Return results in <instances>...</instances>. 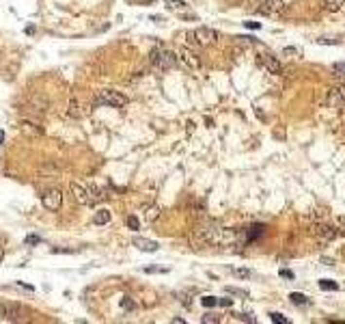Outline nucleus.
<instances>
[{"instance_id":"nucleus-1","label":"nucleus","mask_w":345,"mask_h":324,"mask_svg":"<svg viewBox=\"0 0 345 324\" xmlns=\"http://www.w3.org/2000/svg\"><path fill=\"white\" fill-rule=\"evenodd\" d=\"M149 61H151V65L156 69H160V72H166V69L177 67L179 57L166 48H153L151 54H149Z\"/></svg>"},{"instance_id":"nucleus-29","label":"nucleus","mask_w":345,"mask_h":324,"mask_svg":"<svg viewBox=\"0 0 345 324\" xmlns=\"http://www.w3.org/2000/svg\"><path fill=\"white\" fill-rule=\"evenodd\" d=\"M236 318H237V320H242V322H254V318L246 316V313H236Z\"/></svg>"},{"instance_id":"nucleus-23","label":"nucleus","mask_w":345,"mask_h":324,"mask_svg":"<svg viewBox=\"0 0 345 324\" xmlns=\"http://www.w3.org/2000/svg\"><path fill=\"white\" fill-rule=\"evenodd\" d=\"M201 303H203L205 307H216V305H218V298H216V296H203Z\"/></svg>"},{"instance_id":"nucleus-14","label":"nucleus","mask_w":345,"mask_h":324,"mask_svg":"<svg viewBox=\"0 0 345 324\" xmlns=\"http://www.w3.org/2000/svg\"><path fill=\"white\" fill-rule=\"evenodd\" d=\"M289 301H291L293 305H298V307H302V305H311L309 296H304V294H300V292H291V294H289Z\"/></svg>"},{"instance_id":"nucleus-27","label":"nucleus","mask_w":345,"mask_h":324,"mask_svg":"<svg viewBox=\"0 0 345 324\" xmlns=\"http://www.w3.org/2000/svg\"><path fill=\"white\" fill-rule=\"evenodd\" d=\"M127 227L129 229H138V227H141V223H138L136 216H127Z\"/></svg>"},{"instance_id":"nucleus-3","label":"nucleus","mask_w":345,"mask_h":324,"mask_svg":"<svg viewBox=\"0 0 345 324\" xmlns=\"http://www.w3.org/2000/svg\"><path fill=\"white\" fill-rule=\"evenodd\" d=\"M97 104H104V106H110V108H123L127 104V97L123 95L121 91L104 89V91H99V95H97Z\"/></svg>"},{"instance_id":"nucleus-33","label":"nucleus","mask_w":345,"mask_h":324,"mask_svg":"<svg viewBox=\"0 0 345 324\" xmlns=\"http://www.w3.org/2000/svg\"><path fill=\"white\" fill-rule=\"evenodd\" d=\"M218 305H222V307H231V305H233V301H231V298H218Z\"/></svg>"},{"instance_id":"nucleus-10","label":"nucleus","mask_w":345,"mask_h":324,"mask_svg":"<svg viewBox=\"0 0 345 324\" xmlns=\"http://www.w3.org/2000/svg\"><path fill=\"white\" fill-rule=\"evenodd\" d=\"M19 130H22L24 134H28V136H39V134H43V128L37 126L35 121H28V119H22V121H19Z\"/></svg>"},{"instance_id":"nucleus-5","label":"nucleus","mask_w":345,"mask_h":324,"mask_svg":"<svg viewBox=\"0 0 345 324\" xmlns=\"http://www.w3.org/2000/svg\"><path fill=\"white\" fill-rule=\"evenodd\" d=\"M257 61H259V65H261L266 72H270V74H283L285 72V67H283V63L278 61L276 57H272V54H259L257 57Z\"/></svg>"},{"instance_id":"nucleus-20","label":"nucleus","mask_w":345,"mask_h":324,"mask_svg":"<svg viewBox=\"0 0 345 324\" xmlns=\"http://www.w3.org/2000/svg\"><path fill=\"white\" fill-rule=\"evenodd\" d=\"M227 294H231V296H239V298H248L246 290H242V287H233V286L227 287Z\"/></svg>"},{"instance_id":"nucleus-35","label":"nucleus","mask_w":345,"mask_h":324,"mask_svg":"<svg viewBox=\"0 0 345 324\" xmlns=\"http://www.w3.org/2000/svg\"><path fill=\"white\" fill-rule=\"evenodd\" d=\"M39 240H41L39 236H28V238H26V244H28V247H33V244H37Z\"/></svg>"},{"instance_id":"nucleus-32","label":"nucleus","mask_w":345,"mask_h":324,"mask_svg":"<svg viewBox=\"0 0 345 324\" xmlns=\"http://www.w3.org/2000/svg\"><path fill=\"white\" fill-rule=\"evenodd\" d=\"M244 26L253 28V31H259V28H261V24H259V22H244Z\"/></svg>"},{"instance_id":"nucleus-18","label":"nucleus","mask_w":345,"mask_h":324,"mask_svg":"<svg viewBox=\"0 0 345 324\" xmlns=\"http://www.w3.org/2000/svg\"><path fill=\"white\" fill-rule=\"evenodd\" d=\"M164 2H166V7L173 9V11H183V9L188 7L183 0H164Z\"/></svg>"},{"instance_id":"nucleus-16","label":"nucleus","mask_w":345,"mask_h":324,"mask_svg":"<svg viewBox=\"0 0 345 324\" xmlns=\"http://www.w3.org/2000/svg\"><path fill=\"white\" fill-rule=\"evenodd\" d=\"M345 0H324V9L326 11H341Z\"/></svg>"},{"instance_id":"nucleus-34","label":"nucleus","mask_w":345,"mask_h":324,"mask_svg":"<svg viewBox=\"0 0 345 324\" xmlns=\"http://www.w3.org/2000/svg\"><path fill=\"white\" fill-rule=\"evenodd\" d=\"M317 43H326V46H339V41H334V39H317Z\"/></svg>"},{"instance_id":"nucleus-28","label":"nucleus","mask_w":345,"mask_h":324,"mask_svg":"<svg viewBox=\"0 0 345 324\" xmlns=\"http://www.w3.org/2000/svg\"><path fill=\"white\" fill-rule=\"evenodd\" d=\"M332 69L337 72V76H345V63H334Z\"/></svg>"},{"instance_id":"nucleus-38","label":"nucleus","mask_w":345,"mask_h":324,"mask_svg":"<svg viewBox=\"0 0 345 324\" xmlns=\"http://www.w3.org/2000/svg\"><path fill=\"white\" fill-rule=\"evenodd\" d=\"M0 259H2V255H0Z\"/></svg>"},{"instance_id":"nucleus-9","label":"nucleus","mask_w":345,"mask_h":324,"mask_svg":"<svg viewBox=\"0 0 345 324\" xmlns=\"http://www.w3.org/2000/svg\"><path fill=\"white\" fill-rule=\"evenodd\" d=\"M69 191H72L73 199H76L80 206H91V197H89V191L82 186V184H72V186H69Z\"/></svg>"},{"instance_id":"nucleus-25","label":"nucleus","mask_w":345,"mask_h":324,"mask_svg":"<svg viewBox=\"0 0 345 324\" xmlns=\"http://www.w3.org/2000/svg\"><path fill=\"white\" fill-rule=\"evenodd\" d=\"M201 322H203V324H216V322H220V318L214 316V313H207V316L201 318Z\"/></svg>"},{"instance_id":"nucleus-36","label":"nucleus","mask_w":345,"mask_h":324,"mask_svg":"<svg viewBox=\"0 0 345 324\" xmlns=\"http://www.w3.org/2000/svg\"><path fill=\"white\" fill-rule=\"evenodd\" d=\"M145 272H166V268H145Z\"/></svg>"},{"instance_id":"nucleus-11","label":"nucleus","mask_w":345,"mask_h":324,"mask_svg":"<svg viewBox=\"0 0 345 324\" xmlns=\"http://www.w3.org/2000/svg\"><path fill=\"white\" fill-rule=\"evenodd\" d=\"M134 247L141 248L145 253H156L160 248V244L156 240H147V238H134Z\"/></svg>"},{"instance_id":"nucleus-8","label":"nucleus","mask_w":345,"mask_h":324,"mask_svg":"<svg viewBox=\"0 0 345 324\" xmlns=\"http://www.w3.org/2000/svg\"><path fill=\"white\" fill-rule=\"evenodd\" d=\"M283 0H259V7L257 11L261 16H276V13L283 11Z\"/></svg>"},{"instance_id":"nucleus-4","label":"nucleus","mask_w":345,"mask_h":324,"mask_svg":"<svg viewBox=\"0 0 345 324\" xmlns=\"http://www.w3.org/2000/svg\"><path fill=\"white\" fill-rule=\"evenodd\" d=\"M41 203H43V208H46L48 212H56L58 208H61V203H63V192L58 191V188H52V191H48L41 197Z\"/></svg>"},{"instance_id":"nucleus-22","label":"nucleus","mask_w":345,"mask_h":324,"mask_svg":"<svg viewBox=\"0 0 345 324\" xmlns=\"http://www.w3.org/2000/svg\"><path fill=\"white\" fill-rule=\"evenodd\" d=\"M270 320H272V322H276V324H287V322H289L287 318L283 316V313H276V311H274V313H270Z\"/></svg>"},{"instance_id":"nucleus-12","label":"nucleus","mask_w":345,"mask_h":324,"mask_svg":"<svg viewBox=\"0 0 345 324\" xmlns=\"http://www.w3.org/2000/svg\"><path fill=\"white\" fill-rule=\"evenodd\" d=\"M313 233L317 236V240H324V242H328V240H332L334 238V229L332 227H326V225H317V227H313Z\"/></svg>"},{"instance_id":"nucleus-24","label":"nucleus","mask_w":345,"mask_h":324,"mask_svg":"<svg viewBox=\"0 0 345 324\" xmlns=\"http://www.w3.org/2000/svg\"><path fill=\"white\" fill-rule=\"evenodd\" d=\"M233 275L239 277V279H251V277H253V272H251V270H246V268H237V270H233Z\"/></svg>"},{"instance_id":"nucleus-17","label":"nucleus","mask_w":345,"mask_h":324,"mask_svg":"<svg viewBox=\"0 0 345 324\" xmlns=\"http://www.w3.org/2000/svg\"><path fill=\"white\" fill-rule=\"evenodd\" d=\"M263 231H266V229H263V225H253L251 229H248V240H257L259 236H263Z\"/></svg>"},{"instance_id":"nucleus-21","label":"nucleus","mask_w":345,"mask_h":324,"mask_svg":"<svg viewBox=\"0 0 345 324\" xmlns=\"http://www.w3.org/2000/svg\"><path fill=\"white\" fill-rule=\"evenodd\" d=\"M237 43H244V46H259V41L254 37H237Z\"/></svg>"},{"instance_id":"nucleus-31","label":"nucleus","mask_w":345,"mask_h":324,"mask_svg":"<svg viewBox=\"0 0 345 324\" xmlns=\"http://www.w3.org/2000/svg\"><path fill=\"white\" fill-rule=\"evenodd\" d=\"M121 305H123V309H127V311H132V309H134V303L129 301L127 296H126V298H123V301H121Z\"/></svg>"},{"instance_id":"nucleus-7","label":"nucleus","mask_w":345,"mask_h":324,"mask_svg":"<svg viewBox=\"0 0 345 324\" xmlns=\"http://www.w3.org/2000/svg\"><path fill=\"white\" fill-rule=\"evenodd\" d=\"M326 104L330 108H345V84H339V87L330 89Z\"/></svg>"},{"instance_id":"nucleus-19","label":"nucleus","mask_w":345,"mask_h":324,"mask_svg":"<svg viewBox=\"0 0 345 324\" xmlns=\"http://www.w3.org/2000/svg\"><path fill=\"white\" fill-rule=\"evenodd\" d=\"M319 287H322V290H326V292H337L339 290V283L330 281V279H322V281H319Z\"/></svg>"},{"instance_id":"nucleus-2","label":"nucleus","mask_w":345,"mask_h":324,"mask_svg":"<svg viewBox=\"0 0 345 324\" xmlns=\"http://www.w3.org/2000/svg\"><path fill=\"white\" fill-rule=\"evenodd\" d=\"M188 39H192L197 46L207 48V46H212V43L218 41V33L214 31V28H209V26H201V28H194V31H190L188 33Z\"/></svg>"},{"instance_id":"nucleus-30","label":"nucleus","mask_w":345,"mask_h":324,"mask_svg":"<svg viewBox=\"0 0 345 324\" xmlns=\"http://www.w3.org/2000/svg\"><path fill=\"white\" fill-rule=\"evenodd\" d=\"M278 275H281L283 279H293V272L287 270V268H281V270H278Z\"/></svg>"},{"instance_id":"nucleus-15","label":"nucleus","mask_w":345,"mask_h":324,"mask_svg":"<svg viewBox=\"0 0 345 324\" xmlns=\"http://www.w3.org/2000/svg\"><path fill=\"white\" fill-rule=\"evenodd\" d=\"M110 221V212L108 210H97L93 216V223L95 225H106V223Z\"/></svg>"},{"instance_id":"nucleus-37","label":"nucleus","mask_w":345,"mask_h":324,"mask_svg":"<svg viewBox=\"0 0 345 324\" xmlns=\"http://www.w3.org/2000/svg\"><path fill=\"white\" fill-rule=\"evenodd\" d=\"M2 141H4V134H0V147H2Z\"/></svg>"},{"instance_id":"nucleus-6","label":"nucleus","mask_w":345,"mask_h":324,"mask_svg":"<svg viewBox=\"0 0 345 324\" xmlns=\"http://www.w3.org/2000/svg\"><path fill=\"white\" fill-rule=\"evenodd\" d=\"M179 61H182L183 65H186L188 69H194V72H199V69L203 67V63H201V58H199V54L197 52H192L190 48H183V50H179Z\"/></svg>"},{"instance_id":"nucleus-26","label":"nucleus","mask_w":345,"mask_h":324,"mask_svg":"<svg viewBox=\"0 0 345 324\" xmlns=\"http://www.w3.org/2000/svg\"><path fill=\"white\" fill-rule=\"evenodd\" d=\"M158 214H160V208H156V206H153L151 210L147 212V221H156V218H158Z\"/></svg>"},{"instance_id":"nucleus-13","label":"nucleus","mask_w":345,"mask_h":324,"mask_svg":"<svg viewBox=\"0 0 345 324\" xmlns=\"http://www.w3.org/2000/svg\"><path fill=\"white\" fill-rule=\"evenodd\" d=\"M87 191H89V197H91V206H95V203H99V201H104V197H106V194L99 191V188L95 186V184H91V186H89Z\"/></svg>"}]
</instances>
